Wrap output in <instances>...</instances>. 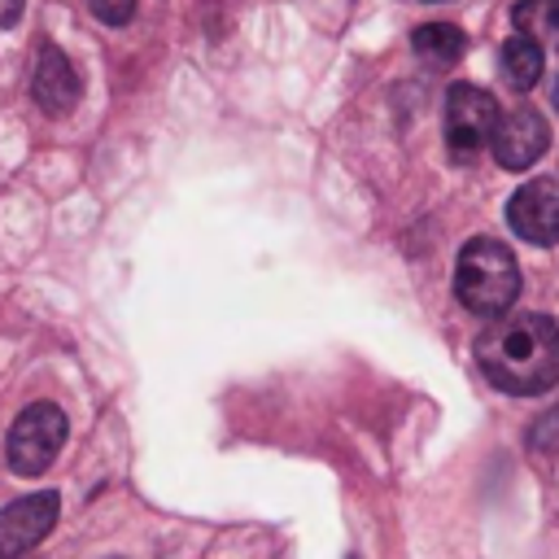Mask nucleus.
<instances>
[{"instance_id":"nucleus-1","label":"nucleus","mask_w":559,"mask_h":559,"mask_svg":"<svg viewBox=\"0 0 559 559\" xmlns=\"http://www.w3.org/2000/svg\"><path fill=\"white\" fill-rule=\"evenodd\" d=\"M480 376L511 397H537L559 384V323L550 314H502L476 341Z\"/></svg>"},{"instance_id":"nucleus-2","label":"nucleus","mask_w":559,"mask_h":559,"mask_svg":"<svg viewBox=\"0 0 559 559\" xmlns=\"http://www.w3.org/2000/svg\"><path fill=\"white\" fill-rule=\"evenodd\" d=\"M454 297L472 314H485V319L507 314L511 301L520 297L515 253L493 236H472L459 249V262H454Z\"/></svg>"},{"instance_id":"nucleus-3","label":"nucleus","mask_w":559,"mask_h":559,"mask_svg":"<svg viewBox=\"0 0 559 559\" xmlns=\"http://www.w3.org/2000/svg\"><path fill=\"white\" fill-rule=\"evenodd\" d=\"M66 411L57 402H31L13 424H9V437H4V459L17 476H44L52 467V459L61 454L66 445Z\"/></svg>"},{"instance_id":"nucleus-4","label":"nucleus","mask_w":559,"mask_h":559,"mask_svg":"<svg viewBox=\"0 0 559 559\" xmlns=\"http://www.w3.org/2000/svg\"><path fill=\"white\" fill-rule=\"evenodd\" d=\"M498 122V105L476 83H450L445 92V148L450 157L467 162L489 144V131Z\"/></svg>"},{"instance_id":"nucleus-5","label":"nucleus","mask_w":559,"mask_h":559,"mask_svg":"<svg viewBox=\"0 0 559 559\" xmlns=\"http://www.w3.org/2000/svg\"><path fill=\"white\" fill-rule=\"evenodd\" d=\"M550 144V127L537 109L528 105H515L507 114H498L493 131H489V148H493V162L502 170H528Z\"/></svg>"},{"instance_id":"nucleus-6","label":"nucleus","mask_w":559,"mask_h":559,"mask_svg":"<svg viewBox=\"0 0 559 559\" xmlns=\"http://www.w3.org/2000/svg\"><path fill=\"white\" fill-rule=\"evenodd\" d=\"M507 223L528 245H559V183L555 179H528L507 201Z\"/></svg>"},{"instance_id":"nucleus-7","label":"nucleus","mask_w":559,"mask_h":559,"mask_svg":"<svg viewBox=\"0 0 559 559\" xmlns=\"http://www.w3.org/2000/svg\"><path fill=\"white\" fill-rule=\"evenodd\" d=\"M57 511H61V498L52 489H39L0 507V559H17L35 542H44L57 524Z\"/></svg>"},{"instance_id":"nucleus-8","label":"nucleus","mask_w":559,"mask_h":559,"mask_svg":"<svg viewBox=\"0 0 559 559\" xmlns=\"http://www.w3.org/2000/svg\"><path fill=\"white\" fill-rule=\"evenodd\" d=\"M31 96H35V105H39L44 114H52V118H66V114L79 105L83 83H79V74H74V66H70V57H66L57 44H44V48L35 52Z\"/></svg>"},{"instance_id":"nucleus-9","label":"nucleus","mask_w":559,"mask_h":559,"mask_svg":"<svg viewBox=\"0 0 559 559\" xmlns=\"http://www.w3.org/2000/svg\"><path fill=\"white\" fill-rule=\"evenodd\" d=\"M411 48H415V57L428 61V66H454V61L467 52V35H463L454 22H428V26H415Z\"/></svg>"},{"instance_id":"nucleus-10","label":"nucleus","mask_w":559,"mask_h":559,"mask_svg":"<svg viewBox=\"0 0 559 559\" xmlns=\"http://www.w3.org/2000/svg\"><path fill=\"white\" fill-rule=\"evenodd\" d=\"M542 52L546 48L537 39H528V35L507 39V48H502V79H507V87L528 92L542 79Z\"/></svg>"},{"instance_id":"nucleus-11","label":"nucleus","mask_w":559,"mask_h":559,"mask_svg":"<svg viewBox=\"0 0 559 559\" xmlns=\"http://www.w3.org/2000/svg\"><path fill=\"white\" fill-rule=\"evenodd\" d=\"M511 22L542 48H559V0H520L511 9Z\"/></svg>"},{"instance_id":"nucleus-12","label":"nucleus","mask_w":559,"mask_h":559,"mask_svg":"<svg viewBox=\"0 0 559 559\" xmlns=\"http://www.w3.org/2000/svg\"><path fill=\"white\" fill-rule=\"evenodd\" d=\"M87 9L105 22V26H122L135 17V0H87Z\"/></svg>"},{"instance_id":"nucleus-13","label":"nucleus","mask_w":559,"mask_h":559,"mask_svg":"<svg viewBox=\"0 0 559 559\" xmlns=\"http://www.w3.org/2000/svg\"><path fill=\"white\" fill-rule=\"evenodd\" d=\"M550 100H555V109H559V74H555V92H550Z\"/></svg>"},{"instance_id":"nucleus-14","label":"nucleus","mask_w":559,"mask_h":559,"mask_svg":"<svg viewBox=\"0 0 559 559\" xmlns=\"http://www.w3.org/2000/svg\"><path fill=\"white\" fill-rule=\"evenodd\" d=\"M109 559H122V555H109Z\"/></svg>"},{"instance_id":"nucleus-15","label":"nucleus","mask_w":559,"mask_h":559,"mask_svg":"<svg viewBox=\"0 0 559 559\" xmlns=\"http://www.w3.org/2000/svg\"><path fill=\"white\" fill-rule=\"evenodd\" d=\"M424 4H432V0H424Z\"/></svg>"}]
</instances>
